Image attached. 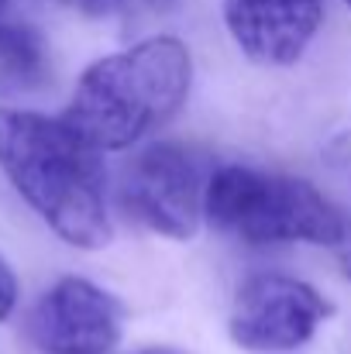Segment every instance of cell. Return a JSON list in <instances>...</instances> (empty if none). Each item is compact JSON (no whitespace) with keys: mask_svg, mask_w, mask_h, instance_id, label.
Returning <instances> with one entry per match:
<instances>
[{"mask_svg":"<svg viewBox=\"0 0 351 354\" xmlns=\"http://www.w3.org/2000/svg\"><path fill=\"white\" fill-rule=\"evenodd\" d=\"M0 172L59 241L80 251L111 244L104 151L66 118L0 107Z\"/></svg>","mask_w":351,"mask_h":354,"instance_id":"cell-1","label":"cell"},{"mask_svg":"<svg viewBox=\"0 0 351 354\" xmlns=\"http://www.w3.org/2000/svg\"><path fill=\"white\" fill-rule=\"evenodd\" d=\"M193 86V55L172 35L145 38L83 69L69 120L93 148L124 151L176 118Z\"/></svg>","mask_w":351,"mask_h":354,"instance_id":"cell-2","label":"cell"},{"mask_svg":"<svg viewBox=\"0 0 351 354\" xmlns=\"http://www.w3.org/2000/svg\"><path fill=\"white\" fill-rule=\"evenodd\" d=\"M204 217L244 244H327L338 248L348 224L307 179L221 165L207 179Z\"/></svg>","mask_w":351,"mask_h":354,"instance_id":"cell-3","label":"cell"},{"mask_svg":"<svg viewBox=\"0 0 351 354\" xmlns=\"http://www.w3.org/2000/svg\"><path fill=\"white\" fill-rule=\"evenodd\" d=\"M117 193L120 207L155 234L190 241L200 231L207 179L200 158L176 141L141 148L124 165Z\"/></svg>","mask_w":351,"mask_h":354,"instance_id":"cell-4","label":"cell"},{"mask_svg":"<svg viewBox=\"0 0 351 354\" xmlns=\"http://www.w3.org/2000/svg\"><path fill=\"white\" fill-rule=\"evenodd\" d=\"M334 306L303 279L262 272L234 296L228 334L248 354H289L314 341Z\"/></svg>","mask_w":351,"mask_h":354,"instance_id":"cell-5","label":"cell"},{"mask_svg":"<svg viewBox=\"0 0 351 354\" xmlns=\"http://www.w3.org/2000/svg\"><path fill=\"white\" fill-rule=\"evenodd\" d=\"M24 334L38 354H114L124 306L83 275L55 279L28 313Z\"/></svg>","mask_w":351,"mask_h":354,"instance_id":"cell-6","label":"cell"},{"mask_svg":"<svg viewBox=\"0 0 351 354\" xmlns=\"http://www.w3.org/2000/svg\"><path fill=\"white\" fill-rule=\"evenodd\" d=\"M324 24V0H224V28L244 59L286 69Z\"/></svg>","mask_w":351,"mask_h":354,"instance_id":"cell-7","label":"cell"},{"mask_svg":"<svg viewBox=\"0 0 351 354\" xmlns=\"http://www.w3.org/2000/svg\"><path fill=\"white\" fill-rule=\"evenodd\" d=\"M48 80V45L24 21L0 24V97H21Z\"/></svg>","mask_w":351,"mask_h":354,"instance_id":"cell-8","label":"cell"},{"mask_svg":"<svg viewBox=\"0 0 351 354\" xmlns=\"http://www.w3.org/2000/svg\"><path fill=\"white\" fill-rule=\"evenodd\" d=\"M17 303H21V282H17V272H14V265L0 254V324H7V320L14 317Z\"/></svg>","mask_w":351,"mask_h":354,"instance_id":"cell-9","label":"cell"},{"mask_svg":"<svg viewBox=\"0 0 351 354\" xmlns=\"http://www.w3.org/2000/svg\"><path fill=\"white\" fill-rule=\"evenodd\" d=\"M324 155H327L331 169H338L345 179H351V131H341L338 138H331Z\"/></svg>","mask_w":351,"mask_h":354,"instance_id":"cell-10","label":"cell"},{"mask_svg":"<svg viewBox=\"0 0 351 354\" xmlns=\"http://www.w3.org/2000/svg\"><path fill=\"white\" fill-rule=\"evenodd\" d=\"M127 0H73V7L87 17H114L124 10Z\"/></svg>","mask_w":351,"mask_h":354,"instance_id":"cell-11","label":"cell"},{"mask_svg":"<svg viewBox=\"0 0 351 354\" xmlns=\"http://www.w3.org/2000/svg\"><path fill=\"white\" fill-rule=\"evenodd\" d=\"M338 248H341V268H345V275H348V282H351V234H345V241Z\"/></svg>","mask_w":351,"mask_h":354,"instance_id":"cell-12","label":"cell"},{"mask_svg":"<svg viewBox=\"0 0 351 354\" xmlns=\"http://www.w3.org/2000/svg\"><path fill=\"white\" fill-rule=\"evenodd\" d=\"M127 354H186L179 348H141V351H127Z\"/></svg>","mask_w":351,"mask_h":354,"instance_id":"cell-13","label":"cell"},{"mask_svg":"<svg viewBox=\"0 0 351 354\" xmlns=\"http://www.w3.org/2000/svg\"><path fill=\"white\" fill-rule=\"evenodd\" d=\"M7 21V0H0V24Z\"/></svg>","mask_w":351,"mask_h":354,"instance_id":"cell-14","label":"cell"},{"mask_svg":"<svg viewBox=\"0 0 351 354\" xmlns=\"http://www.w3.org/2000/svg\"><path fill=\"white\" fill-rule=\"evenodd\" d=\"M148 3H169V0H148Z\"/></svg>","mask_w":351,"mask_h":354,"instance_id":"cell-15","label":"cell"},{"mask_svg":"<svg viewBox=\"0 0 351 354\" xmlns=\"http://www.w3.org/2000/svg\"><path fill=\"white\" fill-rule=\"evenodd\" d=\"M345 7H348V10H351V0H345Z\"/></svg>","mask_w":351,"mask_h":354,"instance_id":"cell-16","label":"cell"}]
</instances>
